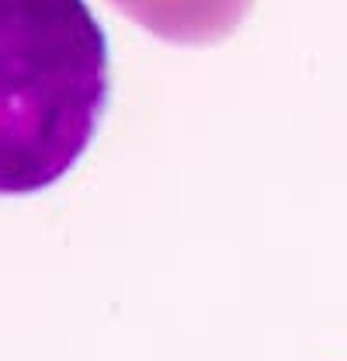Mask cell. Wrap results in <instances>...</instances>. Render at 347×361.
I'll return each instance as SVG.
<instances>
[{
	"mask_svg": "<svg viewBox=\"0 0 347 361\" xmlns=\"http://www.w3.org/2000/svg\"><path fill=\"white\" fill-rule=\"evenodd\" d=\"M135 25L177 45H212L233 35L254 0H111Z\"/></svg>",
	"mask_w": 347,
	"mask_h": 361,
	"instance_id": "2",
	"label": "cell"
},
{
	"mask_svg": "<svg viewBox=\"0 0 347 361\" xmlns=\"http://www.w3.org/2000/svg\"><path fill=\"white\" fill-rule=\"evenodd\" d=\"M108 97V35L87 0H0V195L66 178Z\"/></svg>",
	"mask_w": 347,
	"mask_h": 361,
	"instance_id": "1",
	"label": "cell"
}]
</instances>
